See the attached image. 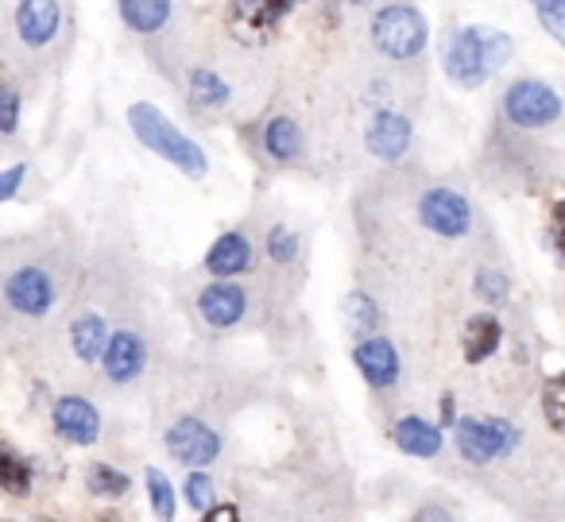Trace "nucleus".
Returning <instances> with one entry per match:
<instances>
[{
	"mask_svg": "<svg viewBox=\"0 0 565 522\" xmlns=\"http://www.w3.org/2000/svg\"><path fill=\"white\" fill-rule=\"evenodd\" d=\"M353 360L372 387H392L399 380V352L387 337H364L353 349Z\"/></svg>",
	"mask_w": 565,
	"mask_h": 522,
	"instance_id": "15",
	"label": "nucleus"
},
{
	"mask_svg": "<svg viewBox=\"0 0 565 522\" xmlns=\"http://www.w3.org/2000/svg\"><path fill=\"white\" fill-rule=\"evenodd\" d=\"M411 136H415V128H411V120L403 117V113L380 109L376 117H372L369 132H364V143H369V151L376 159H384V163H395V159L407 156Z\"/></svg>",
	"mask_w": 565,
	"mask_h": 522,
	"instance_id": "13",
	"label": "nucleus"
},
{
	"mask_svg": "<svg viewBox=\"0 0 565 522\" xmlns=\"http://www.w3.org/2000/svg\"><path fill=\"white\" fill-rule=\"evenodd\" d=\"M148 364V349H143V337L132 329H117V333L105 337L102 349V367L113 383H132L136 375Z\"/></svg>",
	"mask_w": 565,
	"mask_h": 522,
	"instance_id": "11",
	"label": "nucleus"
},
{
	"mask_svg": "<svg viewBox=\"0 0 565 522\" xmlns=\"http://www.w3.org/2000/svg\"><path fill=\"white\" fill-rule=\"evenodd\" d=\"M264 148L271 159H279V163H287V159H295L302 151V128L299 120L291 117H275L271 125L264 128Z\"/></svg>",
	"mask_w": 565,
	"mask_h": 522,
	"instance_id": "21",
	"label": "nucleus"
},
{
	"mask_svg": "<svg viewBox=\"0 0 565 522\" xmlns=\"http://www.w3.org/2000/svg\"><path fill=\"white\" fill-rule=\"evenodd\" d=\"M531 9L539 12V20L546 24L550 40H565V0H531Z\"/></svg>",
	"mask_w": 565,
	"mask_h": 522,
	"instance_id": "29",
	"label": "nucleus"
},
{
	"mask_svg": "<svg viewBox=\"0 0 565 522\" xmlns=\"http://www.w3.org/2000/svg\"><path fill=\"white\" fill-rule=\"evenodd\" d=\"M105 337H109V326H105L102 313H82L71 326V344L78 352V360H86V364L89 360H102Z\"/></svg>",
	"mask_w": 565,
	"mask_h": 522,
	"instance_id": "20",
	"label": "nucleus"
},
{
	"mask_svg": "<svg viewBox=\"0 0 565 522\" xmlns=\"http://www.w3.org/2000/svg\"><path fill=\"white\" fill-rule=\"evenodd\" d=\"M0 491L17 499L32 496V465L9 445H0Z\"/></svg>",
	"mask_w": 565,
	"mask_h": 522,
	"instance_id": "22",
	"label": "nucleus"
},
{
	"mask_svg": "<svg viewBox=\"0 0 565 522\" xmlns=\"http://www.w3.org/2000/svg\"><path fill=\"white\" fill-rule=\"evenodd\" d=\"M120 20L136 35H156L171 24V0H120Z\"/></svg>",
	"mask_w": 565,
	"mask_h": 522,
	"instance_id": "18",
	"label": "nucleus"
},
{
	"mask_svg": "<svg viewBox=\"0 0 565 522\" xmlns=\"http://www.w3.org/2000/svg\"><path fill=\"white\" fill-rule=\"evenodd\" d=\"M542 406H546V422H550V429H562L565 426V414H562V383H550L546 387V395H542Z\"/></svg>",
	"mask_w": 565,
	"mask_h": 522,
	"instance_id": "32",
	"label": "nucleus"
},
{
	"mask_svg": "<svg viewBox=\"0 0 565 522\" xmlns=\"http://www.w3.org/2000/svg\"><path fill=\"white\" fill-rule=\"evenodd\" d=\"M167 449H171V457L182 460V465L202 468L221 457V437L213 434L202 418H179L167 429Z\"/></svg>",
	"mask_w": 565,
	"mask_h": 522,
	"instance_id": "8",
	"label": "nucleus"
},
{
	"mask_svg": "<svg viewBox=\"0 0 565 522\" xmlns=\"http://www.w3.org/2000/svg\"><path fill=\"white\" fill-rule=\"evenodd\" d=\"M128 125H132V132L140 136L143 148H151L156 156H163L171 167H179L186 179H205V171H210V163H205V151L198 148L190 136H182L179 125H171V120H167L156 105L136 102L132 109H128Z\"/></svg>",
	"mask_w": 565,
	"mask_h": 522,
	"instance_id": "1",
	"label": "nucleus"
},
{
	"mask_svg": "<svg viewBox=\"0 0 565 522\" xmlns=\"http://www.w3.org/2000/svg\"><path fill=\"white\" fill-rule=\"evenodd\" d=\"M267 252H271V259L287 264V259L299 256V236H295L287 225H275L271 233H267Z\"/></svg>",
	"mask_w": 565,
	"mask_h": 522,
	"instance_id": "30",
	"label": "nucleus"
},
{
	"mask_svg": "<svg viewBox=\"0 0 565 522\" xmlns=\"http://www.w3.org/2000/svg\"><path fill=\"white\" fill-rule=\"evenodd\" d=\"M372 47L392 63H407L426 51V20L415 4L392 0L372 17Z\"/></svg>",
	"mask_w": 565,
	"mask_h": 522,
	"instance_id": "2",
	"label": "nucleus"
},
{
	"mask_svg": "<svg viewBox=\"0 0 565 522\" xmlns=\"http://www.w3.org/2000/svg\"><path fill=\"white\" fill-rule=\"evenodd\" d=\"M51 422H55V434L71 445H94L102 437V414L82 395L58 398L55 411H51Z\"/></svg>",
	"mask_w": 565,
	"mask_h": 522,
	"instance_id": "10",
	"label": "nucleus"
},
{
	"mask_svg": "<svg viewBox=\"0 0 565 522\" xmlns=\"http://www.w3.org/2000/svg\"><path fill=\"white\" fill-rule=\"evenodd\" d=\"M345 318L353 329H361V333H369V329H376L380 321V310L376 302H372L369 295H361V290H353V295L345 298Z\"/></svg>",
	"mask_w": 565,
	"mask_h": 522,
	"instance_id": "26",
	"label": "nucleus"
},
{
	"mask_svg": "<svg viewBox=\"0 0 565 522\" xmlns=\"http://www.w3.org/2000/svg\"><path fill=\"white\" fill-rule=\"evenodd\" d=\"M418 221H423L434 236H441V241H461L472 228V205L465 202L457 190L434 187V190H426L423 202H418Z\"/></svg>",
	"mask_w": 565,
	"mask_h": 522,
	"instance_id": "5",
	"label": "nucleus"
},
{
	"mask_svg": "<svg viewBox=\"0 0 565 522\" xmlns=\"http://www.w3.org/2000/svg\"><path fill=\"white\" fill-rule=\"evenodd\" d=\"M392 437H395V445L407 452V457H438L441 445H446V434H441V426L418 418V414L395 422Z\"/></svg>",
	"mask_w": 565,
	"mask_h": 522,
	"instance_id": "17",
	"label": "nucleus"
},
{
	"mask_svg": "<svg viewBox=\"0 0 565 522\" xmlns=\"http://www.w3.org/2000/svg\"><path fill=\"white\" fill-rule=\"evenodd\" d=\"M477 295L484 298V302L500 306L503 298H508V275H500V271H480L477 275Z\"/></svg>",
	"mask_w": 565,
	"mask_h": 522,
	"instance_id": "31",
	"label": "nucleus"
},
{
	"mask_svg": "<svg viewBox=\"0 0 565 522\" xmlns=\"http://www.w3.org/2000/svg\"><path fill=\"white\" fill-rule=\"evenodd\" d=\"M446 74L461 89H477L488 82V58H484V28H461L446 47Z\"/></svg>",
	"mask_w": 565,
	"mask_h": 522,
	"instance_id": "7",
	"label": "nucleus"
},
{
	"mask_svg": "<svg viewBox=\"0 0 565 522\" xmlns=\"http://www.w3.org/2000/svg\"><path fill=\"white\" fill-rule=\"evenodd\" d=\"M345 4H356V9H364V4H376V0H345Z\"/></svg>",
	"mask_w": 565,
	"mask_h": 522,
	"instance_id": "37",
	"label": "nucleus"
},
{
	"mask_svg": "<svg viewBox=\"0 0 565 522\" xmlns=\"http://www.w3.org/2000/svg\"><path fill=\"white\" fill-rule=\"evenodd\" d=\"M295 0H233L228 4V32L241 40H264L291 12Z\"/></svg>",
	"mask_w": 565,
	"mask_h": 522,
	"instance_id": "9",
	"label": "nucleus"
},
{
	"mask_svg": "<svg viewBox=\"0 0 565 522\" xmlns=\"http://www.w3.org/2000/svg\"><path fill=\"white\" fill-rule=\"evenodd\" d=\"M503 117L515 128H550L562 117V97L554 94V86L534 78H519L515 86H508L503 94Z\"/></svg>",
	"mask_w": 565,
	"mask_h": 522,
	"instance_id": "4",
	"label": "nucleus"
},
{
	"mask_svg": "<svg viewBox=\"0 0 565 522\" xmlns=\"http://www.w3.org/2000/svg\"><path fill=\"white\" fill-rule=\"evenodd\" d=\"M500 341H503L500 321H495L492 313H480V318H472L469 329H465V360L480 364V360H488L500 349Z\"/></svg>",
	"mask_w": 565,
	"mask_h": 522,
	"instance_id": "19",
	"label": "nucleus"
},
{
	"mask_svg": "<svg viewBox=\"0 0 565 522\" xmlns=\"http://www.w3.org/2000/svg\"><path fill=\"white\" fill-rule=\"evenodd\" d=\"M58 24H63V12H58V0H20L17 9V32L28 47H47L58 35Z\"/></svg>",
	"mask_w": 565,
	"mask_h": 522,
	"instance_id": "14",
	"label": "nucleus"
},
{
	"mask_svg": "<svg viewBox=\"0 0 565 522\" xmlns=\"http://www.w3.org/2000/svg\"><path fill=\"white\" fill-rule=\"evenodd\" d=\"M457 429V452L469 465H488L495 457H508L519 445V429L503 418H461L454 422Z\"/></svg>",
	"mask_w": 565,
	"mask_h": 522,
	"instance_id": "3",
	"label": "nucleus"
},
{
	"mask_svg": "<svg viewBox=\"0 0 565 522\" xmlns=\"http://www.w3.org/2000/svg\"><path fill=\"white\" fill-rule=\"evenodd\" d=\"M148 496H151V511H156L159 522H174V511H179V503H174V488L171 480H167L159 468H148Z\"/></svg>",
	"mask_w": 565,
	"mask_h": 522,
	"instance_id": "25",
	"label": "nucleus"
},
{
	"mask_svg": "<svg viewBox=\"0 0 565 522\" xmlns=\"http://www.w3.org/2000/svg\"><path fill=\"white\" fill-rule=\"evenodd\" d=\"M252 267V244L244 233H225L213 241V248L205 252V271L217 279H233V275Z\"/></svg>",
	"mask_w": 565,
	"mask_h": 522,
	"instance_id": "16",
	"label": "nucleus"
},
{
	"mask_svg": "<svg viewBox=\"0 0 565 522\" xmlns=\"http://www.w3.org/2000/svg\"><path fill=\"white\" fill-rule=\"evenodd\" d=\"M182 491H186V503L194 507V511H205V507H213V503H217V488H213V480H210V476H205V472H198V468L186 476V488H182Z\"/></svg>",
	"mask_w": 565,
	"mask_h": 522,
	"instance_id": "28",
	"label": "nucleus"
},
{
	"mask_svg": "<svg viewBox=\"0 0 565 522\" xmlns=\"http://www.w3.org/2000/svg\"><path fill=\"white\" fill-rule=\"evenodd\" d=\"M198 313H202L205 326L233 329L236 321L248 313V295H244V287H236V283H228V279L210 283V287L198 295Z\"/></svg>",
	"mask_w": 565,
	"mask_h": 522,
	"instance_id": "12",
	"label": "nucleus"
},
{
	"mask_svg": "<svg viewBox=\"0 0 565 522\" xmlns=\"http://www.w3.org/2000/svg\"><path fill=\"white\" fill-rule=\"evenodd\" d=\"M411 522H454V514L441 511V507H423V511H418Z\"/></svg>",
	"mask_w": 565,
	"mask_h": 522,
	"instance_id": "35",
	"label": "nucleus"
},
{
	"mask_svg": "<svg viewBox=\"0 0 565 522\" xmlns=\"http://www.w3.org/2000/svg\"><path fill=\"white\" fill-rule=\"evenodd\" d=\"M228 102V86L213 71L198 66L190 71V105H202V109H221Z\"/></svg>",
	"mask_w": 565,
	"mask_h": 522,
	"instance_id": "23",
	"label": "nucleus"
},
{
	"mask_svg": "<svg viewBox=\"0 0 565 522\" xmlns=\"http://www.w3.org/2000/svg\"><path fill=\"white\" fill-rule=\"evenodd\" d=\"M20 128V89L17 82L0 78V136H17Z\"/></svg>",
	"mask_w": 565,
	"mask_h": 522,
	"instance_id": "27",
	"label": "nucleus"
},
{
	"mask_svg": "<svg viewBox=\"0 0 565 522\" xmlns=\"http://www.w3.org/2000/svg\"><path fill=\"white\" fill-rule=\"evenodd\" d=\"M24 174H28V167H24V163L9 167V171H0V202H9V198L17 194L20 182H24Z\"/></svg>",
	"mask_w": 565,
	"mask_h": 522,
	"instance_id": "33",
	"label": "nucleus"
},
{
	"mask_svg": "<svg viewBox=\"0 0 565 522\" xmlns=\"http://www.w3.org/2000/svg\"><path fill=\"white\" fill-rule=\"evenodd\" d=\"M202 522H241V511L236 503H213L202 511Z\"/></svg>",
	"mask_w": 565,
	"mask_h": 522,
	"instance_id": "34",
	"label": "nucleus"
},
{
	"mask_svg": "<svg viewBox=\"0 0 565 522\" xmlns=\"http://www.w3.org/2000/svg\"><path fill=\"white\" fill-rule=\"evenodd\" d=\"M86 488H89V496L117 499V496H125V491L132 488V480H128L125 472H117V468H113V465H89V472H86Z\"/></svg>",
	"mask_w": 565,
	"mask_h": 522,
	"instance_id": "24",
	"label": "nucleus"
},
{
	"mask_svg": "<svg viewBox=\"0 0 565 522\" xmlns=\"http://www.w3.org/2000/svg\"><path fill=\"white\" fill-rule=\"evenodd\" d=\"M55 298H58V287L51 279V271L43 267H20L4 279V302L12 306L17 313L24 318H43V313L55 310Z\"/></svg>",
	"mask_w": 565,
	"mask_h": 522,
	"instance_id": "6",
	"label": "nucleus"
},
{
	"mask_svg": "<svg viewBox=\"0 0 565 522\" xmlns=\"http://www.w3.org/2000/svg\"><path fill=\"white\" fill-rule=\"evenodd\" d=\"M438 406H441V426H454V398L446 395Z\"/></svg>",
	"mask_w": 565,
	"mask_h": 522,
	"instance_id": "36",
	"label": "nucleus"
}]
</instances>
